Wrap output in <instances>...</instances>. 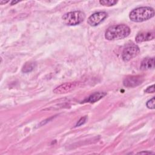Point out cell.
I'll list each match as a JSON object with an SVG mask.
<instances>
[{"mask_svg": "<svg viewBox=\"0 0 155 155\" xmlns=\"http://www.w3.org/2000/svg\"><path fill=\"white\" fill-rule=\"evenodd\" d=\"M131 32L130 27L125 24L114 25L109 27L105 33V38L109 41H115L127 37Z\"/></svg>", "mask_w": 155, "mask_h": 155, "instance_id": "cell-1", "label": "cell"}, {"mask_svg": "<svg viewBox=\"0 0 155 155\" xmlns=\"http://www.w3.org/2000/svg\"><path fill=\"white\" fill-rule=\"evenodd\" d=\"M154 16V11L153 8L150 7H141L133 9L129 15V18L131 21L136 22H140L150 18Z\"/></svg>", "mask_w": 155, "mask_h": 155, "instance_id": "cell-2", "label": "cell"}, {"mask_svg": "<svg viewBox=\"0 0 155 155\" xmlns=\"http://www.w3.org/2000/svg\"><path fill=\"white\" fill-rule=\"evenodd\" d=\"M85 15L82 11H74L65 13L62 17L64 23L67 25H76L84 21Z\"/></svg>", "mask_w": 155, "mask_h": 155, "instance_id": "cell-3", "label": "cell"}, {"mask_svg": "<svg viewBox=\"0 0 155 155\" xmlns=\"http://www.w3.org/2000/svg\"><path fill=\"white\" fill-rule=\"evenodd\" d=\"M140 52L139 48L135 44L127 45L124 48L122 54V58L124 61L127 62L134 57L137 56Z\"/></svg>", "mask_w": 155, "mask_h": 155, "instance_id": "cell-4", "label": "cell"}, {"mask_svg": "<svg viewBox=\"0 0 155 155\" xmlns=\"http://www.w3.org/2000/svg\"><path fill=\"white\" fill-rule=\"evenodd\" d=\"M143 81V78L140 75L128 76L124 78L123 84L126 87L133 88L141 84Z\"/></svg>", "mask_w": 155, "mask_h": 155, "instance_id": "cell-5", "label": "cell"}, {"mask_svg": "<svg viewBox=\"0 0 155 155\" xmlns=\"http://www.w3.org/2000/svg\"><path fill=\"white\" fill-rule=\"evenodd\" d=\"M107 16V14L104 12H99L94 13L90 15L88 19L87 22L91 26H96L103 21Z\"/></svg>", "mask_w": 155, "mask_h": 155, "instance_id": "cell-6", "label": "cell"}, {"mask_svg": "<svg viewBox=\"0 0 155 155\" xmlns=\"http://www.w3.org/2000/svg\"><path fill=\"white\" fill-rule=\"evenodd\" d=\"M78 86V82H66L56 87L54 89L53 92L56 94H63L70 92L73 90L75 89Z\"/></svg>", "mask_w": 155, "mask_h": 155, "instance_id": "cell-7", "label": "cell"}, {"mask_svg": "<svg viewBox=\"0 0 155 155\" xmlns=\"http://www.w3.org/2000/svg\"><path fill=\"white\" fill-rule=\"evenodd\" d=\"M154 38V31H147V32H140L138 33L136 38L135 41L137 43L148 41L153 40Z\"/></svg>", "mask_w": 155, "mask_h": 155, "instance_id": "cell-8", "label": "cell"}, {"mask_svg": "<svg viewBox=\"0 0 155 155\" xmlns=\"http://www.w3.org/2000/svg\"><path fill=\"white\" fill-rule=\"evenodd\" d=\"M154 67V58H145L141 62L140 68L142 70H147Z\"/></svg>", "mask_w": 155, "mask_h": 155, "instance_id": "cell-9", "label": "cell"}, {"mask_svg": "<svg viewBox=\"0 0 155 155\" xmlns=\"http://www.w3.org/2000/svg\"><path fill=\"white\" fill-rule=\"evenodd\" d=\"M107 94L105 92H96L91 95H90L85 101V102H90V103H94L98 101H99L101 99L104 97Z\"/></svg>", "mask_w": 155, "mask_h": 155, "instance_id": "cell-10", "label": "cell"}, {"mask_svg": "<svg viewBox=\"0 0 155 155\" xmlns=\"http://www.w3.org/2000/svg\"><path fill=\"white\" fill-rule=\"evenodd\" d=\"M36 63L33 62H26L22 68V71L24 73H28L31 71L35 67Z\"/></svg>", "mask_w": 155, "mask_h": 155, "instance_id": "cell-11", "label": "cell"}, {"mask_svg": "<svg viewBox=\"0 0 155 155\" xmlns=\"http://www.w3.org/2000/svg\"><path fill=\"white\" fill-rule=\"evenodd\" d=\"M117 2V1H113V0H102L99 1V3L105 6H112L115 4H116Z\"/></svg>", "mask_w": 155, "mask_h": 155, "instance_id": "cell-12", "label": "cell"}, {"mask_svg": "<svg viewBox=\"0 0 155 155\" xmlns=\"http://www.w3.org/2000/svg\"><path fill=\"white\" fill-rule=\"evenodd\" d=\"M146 105H147V108H148L150 109H154V108H155L154 97H153L151 99H150L149 101H148L146 104Z\"/></svg>", "mask_w": 155, "mask_h": 155, "instance_id": "cell-13", "label": "cell"}, {"mask_svg": "<svg viewBox=\"0 0 155 155\" xmlns=\"http://www.w3.org/2000/svg\"><path fill=\"white\" fill-rule=\"evenodd\" d=\"M87 116H84L82 117H81L77 122V124H76V127H79L81 126L82 125H83L87 120Z\"/></svg>", "mask_w": 155, "mask_h": 155, "instance_id": "cell-14", "label": "cell"}, {"mask_svg": "<svg viewBox=\"0 0 155 155\" xmlns=\"http://www.w3.org/2000/svg\"><path fill=\"white\" fill-rule=\"evenodd\" d=\"M145 91L146 93H154V85H152L151 86L148 87L145 90Z\"/></svg>", "mask_w": 155, "mask_h": 155, "instance_id": "cell-15", "label": "cell"}, {"mask_svg": "<svg viewBox=\"0 0 155 155\" xmlns=\"http://www.w3.org/2000/svg\"><path fill=\"white\" fill-rule=\"evenodd\" d=\"M137 154H154V153L153 152H150V151H140L137 153Z\"/></svg>", "mask_w": 155, "mask_h": 155, "instance_id": "cell-16", "label": "cell"}, {"mask_svg": "<svg viewBox=\"0 0 155 155\" xmlns=\"http://www.w3.org/2000/svg\"><path fill=\"white\" fill-rule=\"evenodd\" d=\"M8 1H0V4H6V3H7Z\"/></svg>", "mask_w": 155, "mask_h": 155, "instance_id": "cell-17", "label": "cell"}, {"mask_svg": "<svg viewBox=\"0 0 155 155\" xmlns=\"http://www.w3.org/2000/svg\"><path fill=\"white\" fill-rule=\"evenodd\" d=\"M18 2H19V1H13L11 2V5H13V4H15L18 3Z\"/></svg>", "mask_w": 155, "mask_h": 155, "instance_id": "cell-18", "label": "cell"}]
</instances>
